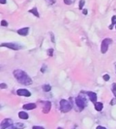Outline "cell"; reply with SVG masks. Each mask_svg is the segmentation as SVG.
I'll return each mask as SVG.
<instances>
[{"label":"cell","instance_id":"1","mask_svg":"<svg viewBox=\"0 0 116 129\" xmlns=\"http://www.w3.org/2000/svg\"><path fill=\"white\" fill-rule=\"evenodd\" d=\"M14 76L15 79L18 81L20 83L23 84V85H30L32 83V79H30V77L27 75L25 72H23L22 70H15L14 72Z\"/></svg>","mask_w":116,"mask_h":129},{"label":"cell","instance_id":"2","mask_svg":"<svg viewBox=\"0 0 116 129\" xmlns=\"http://www.w3.org/2000/svg\"><path fill=\"white\" fill-rule=\"evenodd\" d=\"M60 106L61 111L64 113L69 112L72 109V104L66 100H61L60 102Z\"/></svg>","mask_w":116,"mask_h":129},{"label":"cell","instance_id":"3","mask_svg":"<svg viewBox=\"0 0 116 129\" xmlns=\"http://www.w3.org/2000/svg\"><path fill=\"white\" fill-rule=\"evenodd\" d=\"M111 43H112L111 39H110V38L104 39L103 41H102V43H101V50H100L101 53L105 54L106 52H107V50H108V47L111 45Z\"/></svg>","mask_w":116,"mask_h":129},{"label":"cell","instance_id":"4","mask_svg":"<svg viewBox=\"0 0 116 129\" xmlns=\"http://www.w3.org/2000/svg\"><path fill=\"white\" fill-rule=\"evenodd\" d=\"M76 103L77 105V107L80 108V110L84 109V107H86L87 105V100L84 96H79L78 97H76Z\"/></svg>","mask_w":116,"mask_h":129},{"label":"cell","instance_id":"5","mask_svg":"<svg viewBox=\"0 0 116 129\" xmlns=\"http://www.w3.org/2000/svg\"><path fill=\"white\" fill-rule=\"evenodd\" d=\"M1 47H6L9 49H12L14 51H18L22 48V47L19 44H17L15 43H2Z\"/></svg>","mask_w":116,"mask_h":129},{"label":"cell","instance_id":"6","mask_svg":"<svg viewBox=\"0 0 116 129\" xmlns=\"http://www.w3.org/2000/svg\"><path fill=\"white\" fill-rule=\"evenodd\" d=\"M12 124H13L12 120H11V119H5L1 123V129H6Z\"/></svg>","mask_w":116,"mask_h":129},{"label":"cell","instance_id":"7","mask_svg":"<svg viewBox=\"0 0 116 129\" xmlns=\"http://www.w3.org/2000/svg\"><path fill=\"white\" fill-rule=\"evenodd\" d=\"M17 94L20 96H25V97H29L31 96V93L26 89H18L17 91Z\"/></svg>","mask_w":116,"mask_h":129},{"label":"cell","instance_id":"8","mask_svg":"<svg viewBox=\"0 0 116 129\" xmlns=\"http://www.w3.org/2000/svg\"><path fill=\"white\" fill-rule=\"evenodd\" d=\"M51 106H52V104H51V103L49 101H45V103H44V107H43V113H49V111L51 109Z\"/></svg>","mask_w":116,"mask_h":129},{"label":"cell","instance_id":"9","mask_svg":"<svg viewBox=\"0 0 116 129\" xmlns=\"http://www.w3.org/2000/svg\"><path fill=\"white\" fill-rule=\"evenodd\" d=\"M25 128V125L22 123H17V124H13L11 125L9 128L6 129H23Z\"/></svg>","mask_w":116,"mask_h":129},{"label":"cell","instance_id":"10","mask_svg":"<svg viewBox=\"0 0 116 129\" xmlns=\"http://www.w3.org/2000/svg\"><path fill=\"white\" fill-rule=\"evenodd\" d=\"M88 97H89L90 100L92 102V103H96V100H97V96L95 92H92V91H88L87 92Z\"/></svg>","mask_w":116,"mask_h":129},{"label":"cell","instance_id":"11","mask_svg":"<svg viewBox=\"0 0 116 129\" xmlns=\"http://www.w3.org/2000/svg\"><path fill=\"white\" fill-rule=\"evenodd\" d=\"M17 32H18V34L20 35L26 36L28 35V33H29V27H24L22 29H19Z\"/></svg>","mask_w":116,"mask_h":129},{"label":"cell","instance_id":"12","mask_svg":"<svg viewBox=\"0 0 116 129\" xmlns=\"http://www.w3.org/2000/svg\"><path fill=\"white\" fill-rule=\"evenodd\" d=\"M37 107V105L35 103H26L23 105V109L26 110H33Z\"/></svg>","mask_w":116,"mask_h":129},{"label":"cell","instance_id":"13","mask_svg":"<svg viewBox=\"0 0 116 129\" xmlns=\"http://www.w3.org/2000/svg\"><path fill=\"white\" fill-rule=\"evenodd\" d=\"M95 108L96 111H100L103 108V104L100 103V102H96V103H95Z\"/></svg>","mask_w":116,"mask_h":129},{"label":"cell","instance_id":"14","mask_svg":"<svg viewBox=\"0 0 116 129\" xmlns=\"http://www.w3.org/2000/svg\"><path fill=\"white\" fill-rule=\"evenodd\" d=\"M18 116H19V118L22 119V120H27V119L29 118L28 114L25 112V111H20L18 113Z\"/></svg>","mask_w":116,"mask_h":129},{"label":"cell","instance_id":"15","mask_svg":"<svg viewBox=\"0 0 116 129\" xmlns=\"http://www.w3.org/2000/svg\"><path fill=\"white\" fill-rule=\"evenodd\" d=\"M29 13H32L33 15H34L36 17H37V18H39V13H38V11H37V9L36 8V7H34V8H33V9H31V10H29Z\"/></svg>","mask_w":116,"mask_h":129},{"label":"cell","instance_id":"16","mask_svg":"<svg viewBox=\"0 0 116 129\" xmlns=\"http://www.w3.org/2000/svg\"><path fill=\"white\" fill-rule=\"evenodd\" d=\"M115 24L116 25V16L115 15H114L113 17H112V19H111V25L109 26V28L111 30L112 28H113V26Z\"/></svg>","mask_w":116,"mask_h":129},{"label":"cell","instance_id":"17","mask_svg":"<svg viewBox=\"0 0 116 129\" xmlns=\"http://www.w3.org/2000/svg\"><path fill=\"white\" fill-rule=\"evenodd\" d=\"M42 88H43L44 91H46V92H48V91H49L51 90V86L49 85V84H45V85H44L42 87Z\"/></svg>","mask_w":116,"mask_h":129},{"label":"cell","instance_id":"18","mask_svg":"<svg viewBox=\"0 0 116 129\" xmlns=\"http://www.w3.org/2000/svg\"><path fill=\"white\" fill-rule=\"evenodd\" d=\"M111 90H112V92H113L115 97L116 98V83H113L112 84V87H111Z\"/></svg>","mask_w":116,"mask_h":129},{"label":"cell","instance_id":"19","mask_svg":"<svg viewBox=\"0 0 116 129\" xmlns=\"http://www.w3.org/2000/svg\"><path fill=\"white\" fill-rule=\"evenodd\" d=\"M84 4H85V1H84V0H80V5H79V9L80 10L83 9V6H84Z\"/></svg>","mask_w":116,"mask_h":129},{"label":"cell","instance_id":"20","mask_svg":"<svg viewBox=\"0 0 116 129\" xmlns=\"http://www.w3.org/2000/svg\"><path fill=\"white\" fill-rule=\"evenodd\" d=\"M103 78V79L105 81H108L109 79H110V76H109V75H107V74H106V75H104Z\"/></svg>","mask_w":116,"mask_h":129},{"label":"cell","instance_id":"21","mask_svg":"<svg viewBox=\"0 0 116 129\" xmlns=\"http://www.w3.org/2000/svg\"><path fill=\"white\" fill-rule=\"evenodd\" d=\"M7 25H8V23H7V22L6 21V20H2V21L1 22V26H7Z\"/></svg>","mask_w":116,"mask_h":129},{"label":"cell","instance_id":"22","mask_svg":"<svg viewBox=\"0 0 116 129\" xmlns=\"http://www.w3.org/2000/svg\"><path fill=\"white\" fill-rule=\"evenodd\" d=\"M53 49L52 48L49 49V51H48V55L49 56H53Z\"/></svg>","mask_w":116,"mask_h":129},{"label":"cell","instance_id":"23","mask_svg":"<svg viewBox=\"0 0 116 129\" xmlns=\"http://www.w3.org/2000/svg\"><path fill=\"white\" fill-rule=\"evenodd\" d=\"M64 2L65 3V4H67V5L72 4V1H71V0H64Z\"/></svg>","mask_w":116,"mask_h":129},{"label":"cell","instance_id":"24","mask_svg":"<svg viewBox=\"0 0 116 129\" xmlns=\"http://www.w3.org/2000/svg\"><path fill=\"white\" fill-rule=\"evenodd\" d=\"M0 87H1L2 89H4V88L7 87V85H6V84H5V83H1V84H0Z\"/></svg>","mask_w":116,"mask_h":129},{"label":"cell","instance_id":"25","mask_svg":"<svg viewBox=\"0 0 116 129\" xmlns=\"http://www.w3.org/2000/svg\"><path fill=\"white\" fill-rule=\"evenodd\" d=\"M33 129H45V128L42 126H33Z\"/></svg>","mask_w":116,"mask_h":129},{"label":"cell","instance_id":"26","mask_svg":"<svg viewBox=\"0 0 116 129\" xmlns=\"http://www.w3.org/2000/svg\"><path fill=\"white\" fill-rule=\"evenodd\" d=\"M50 35H51V38H52V42L53 43H55V39H54V35L53 33H50Z\"/></svg>","mask_w":116,"mask_h":129},{"label":"cell","instance_id":"27","mask_svg":"<svg viewBox=\"0 0 116 129\" xmlns=\"http://www.w3.org/2000/svg\"><path fill=\"white\" fill-rule=\"evenodd\" d=\"M115 103H116V98H115V99H113V100H112L111 104V105H114V104H115Z\"/></svg>","mask_w":116,"mask_h":129},{"label":"cell","instance_id":"28","mask_svg":"<svg viewBox=\"0 0 116 129\" xmlns=\"http://www.w3.org/2000/svg\"><path fill=\"white\" fill-rule=\"evenodd\" d=\"M83 14L85 15H86L87 14V9H84V10H83Z\"/></svg>","mask_w":116,"mask_h":129},{"label":"cell","instance_id":"29","mask_svg":"<svg viewBox=\"0 0 116 129\" xmlns=\"http://www.w3.org/2000/svg\"><path fill=\"white\" fill-rule=\"evenodd\" d=\"M48 2H49L50 4H53L54 2H55V0H47Z\"/></svg>","mask_w":116,"mask_h":129},{"label":"cell","instance_id":"30","mask_svg":"<svg viewBox=\"0 0 116 129\" xmlns=\"http://www.w3.org/2000/svg\"><path fill=\"white\" fill-rule=\"evenodd\" d=\"M96 129H107V128H104V127H102V126H98L96 128Z\"/></svg>","mask_w":116,"mask_h":129},{"label":"cell","instance_id":"31","mask_svg":"<svg viewBox=\"0 0 116 129\" xmlns=\"http://www.w3.org/2000/svg\"><path fill=\"white\" fill-rule=\"evenodd\" d=\"M0 2H1L2 4H5L6 2V0H0Z\"/></svg>","mask_w":116,"mask_h":129},{"label":"cell","instance_id":"32","mask_svg":"<svg viewBox=\"0 0 116 129\" xmlns=\"http://www.w3.org/2000/svg\"><path fill=\"white\" fill-rule=\"evenodd\" d=\"M57 129H62V128H58Z\"/></svg>","mask_w":116,"mask_h":129},{"label":"cell","instance_id":"33","mask_svg":"<svg viewBox=\"0 0 116 129\" xmlns=\"http://www.w3.org/2000/svg\"><path fill=\"white\" fill-rule=\"evenodd\" d=\"M115 71H116V65H115Z\"/></svg>","mask_w":116,"mask_h":129},{"label":"cell","instance_id":"34","mask_svg":"<svg viewBox=\"0 0 116 129\" xmlns=\"http://www.w3.org/2000/svg\"><path fill=\"white\" fill-rule=\"evenodd\" d=\"M115 29H116V26H115Z\"/></svg>","mask_w":116,"mask_h":129}]
</instances>
